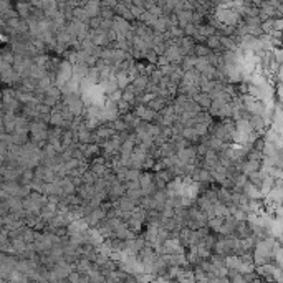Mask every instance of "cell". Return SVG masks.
Wrapping results in <instances>:
<instances>
[{
	"label": "cell",
	"mask_w": 283,
	"mask_h": 283,
	"mask_svg": "<svg viewBox=\"0 0 283 283\" xmlns=\"http://www.w3.org/2000/svg\"><path fill=\"white\" fill-rule=\"evenodd\" d=\"M209 43H210V46H212V48H217L220 41H219V40H215V38H210V40H209Z\"/></svg>",
	"instance_id": "277c9868"
},
{
	"label": "cell",
	"mask_w": 283,
	"mask_h": 283,
	"mask_svg": "<svg viewBox=\"0 0 283 283\" xmlns=\"http://www.w3.org/2000/svg\"><path fill=\"white\" fill-rule=\"evenodd\" d=\"M195 53H197L199 58H204V56L209 55V50L205 48V46H197V48H195Z\"/></svg>",
	"instance_id": "3957f363"
},
{
	"label": "cell",
	"mask_w": 283,
	"mask_h": 283,
	"mask_svg": "<svg viewBox=\"0 0 283 283\" xmlns=\"http://www.w3.org/2000/svg\"><path fill=\"white\" fill-rule=\"evenodd\" d=\"M139 185L141 187H149L154 184V174H152L151 171H146V172H141V176H139Z\"/></svg>",
	"instance_id": "7a4b0ae2"
},
{
	"label": "cell",
	"mask_w": 283,
	"mask_h": 283,
	"mask_svg": "<svg viewBox=\"0 0 283 283\" xmlns=\"http://www.w3.org/2000/svg\"><path fill=\"white\" fill-rule=\"evenodd\" d=\"M147 60H149V61H152V63H156V53H154V51L147 53Z\"/></svg>",
	"instance_id": "5b68a950"
},
{
	"label": "cell",
	"mask_w": 283,
	"mask_h": 283,
	"mask_svg": "<svg viewBox=\"0 0 283 283\" xmlns=\"http://www.w3.org/2000/svg\"><path fill=\"white\" fill-rule=\"evenodd\" d=\"M194 98V101L199 104L200 108H209L210 106V101H212V98L209 96L207 93H202V91H199L195 96H192Z\"/></svg>",
	"instance_id": "6da1fadb"
}]
</instances>
